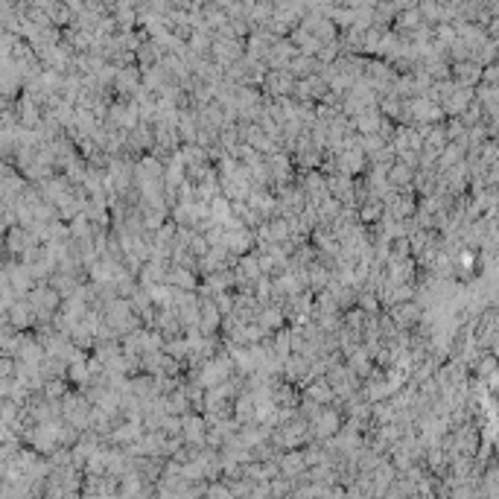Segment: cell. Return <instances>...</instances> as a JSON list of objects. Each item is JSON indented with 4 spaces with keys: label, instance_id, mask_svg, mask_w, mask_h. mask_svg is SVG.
<instances>
[{
    "label": "cell",
    "instance_id": "cell-1",
    "mask_svg": "<svg viewBox=\"0 0 499 499\" xmlns=\"http://www.w3.org/2000/svg\"><path fill=\"white\" fill-rule=\"evenodd\" d=\"M137 56H140V62H143V64H152V62H158V47H155V44H143L140 50H137Z\"/></svg>",
    "mask_w": 499,
    "mask_h": 499
}]
</instances>
